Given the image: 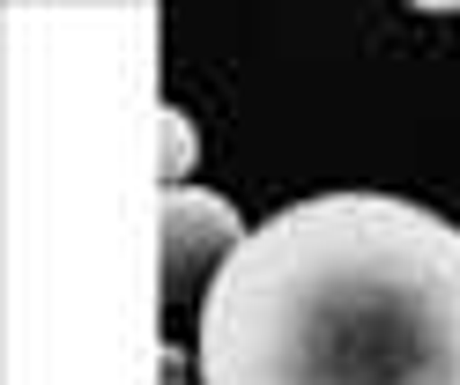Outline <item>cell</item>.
<instances>
[{
	"mask_svg": "<svg viewBox=\"0 0 460 385\" xmlns=\"http://www.w3.org/2000/svg\"><path fill=\"white\" fill-rule=\"evenodd\" d=\"M200 385H460V230L394 193L268 215L200 296Z\"/></svg>",
	"mask_w": 460,
	"mask_h": 385,
	"instance_id": "6da1fadb",
	"label": "cell"
},
{
	"mask_svg": "<svg viewBox=\"0 0 460 385\" xmlns=\"http://www.w3.org/2000/svg\"><path fill=\"white\" fill-rule=\"evenodd\" d=\"M245 223H238V207H230L223 193H200V186H179V193H164V267H156V289H164V304H179V296H193V282L223 275V259L245 245Z\"/></svg>",
	"mask_w": 460,
	"mask_h": 385,
	"instance_id": "7a4b0ae2",
	"label": "cell"
},
{
	"mask_svg": "<svg viewBox=\"0 0 460 385\" xmlns=\"http://www.w3.org/2000/svg\"><path fill=\"white\" fill-rule=\"evenodd\" d=\"M156 134H164V193H179V186H186V171H193V156H200L193 118H186L179 104H164V111H156Z\"/></svg>",
	"mask_w": 460,
	"mask_h": 385,
	"instance_id": "3957f363",
	"label": "cell"
}]
</instances>
